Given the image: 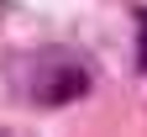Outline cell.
Masks as SVG:
<instances>
[{
    "instance_id": "obj_3",
    "label": "cell",
    "mask_w": 147,
    "mask_h": 137,
    "mask_svg": "<svg viewBox=\"0 0 147 137\" xmlns=\"http://www.w3.org/2000/svg\"><path fill=\"white\" fill-rule=\"evenodd\" d=\"M0 137H16V132H0Z\"/></svg>"
},
{
    "instance_id": "obj_2",
    "label": "cell",
    "mask_w": 147,
    "mask_h": 137,
    "mask_svg": "<svg viewBox=\"0 0 147 137\" xmlns=\"http://www.w3.org/2000/svg\"><path fill=\"white\" fill-rule=\"evenodd\" d=\"M137 27H142V42H137V58H142V69H147V11H137Z\"/></svg>"
},
{
    "instance_id": "obj_1",
    "label": "cell",
    "mask_w": 147,
    "mask_h": 137,
    "mask_svg": "<svg viewBox=\"0 0 147 137\" xmlns=\"http://www.w3.org/2000/svg\"><path fill=\"white\" fill-rule=\"evenodd\" d=\"M89 90V69L79 63V58H42L32 74V100L37 106H68V100H79V95Z\"/></svg>"
}]
</instances>
